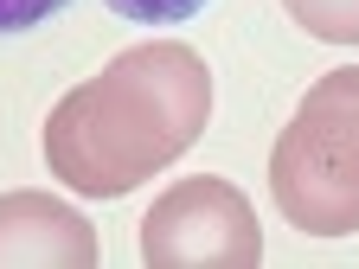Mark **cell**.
Wrapping results in <instances>:
<instances>
[{"label":"cell","instance_id":"6da1fadb","mask_svg":"<svg viewBox=\"0 0 359 269\" xmlns=\"http://www.w3.org/2000/svg\"><path fill=\"white\" fill-rule=\"evenodd\" d=\"M212 122V71L193 45L148 39L52 103L45 167L83 199H122L167 173Z\"/></svg>","mask_w":359,"mask_h":269},{"label":"cell","instance_id":"7a4b0ae2","mask_svg":"<svg viewBox=\"0 0 359 269\" xmlns=\"http://www.w3.org/2000/svg\"><path fill=\"white\" fill-rule=\"evenodd\" d=\"M269 199L302 237L359 231V64L308 83L269 148Z\"/></svg>","mask_w":359,"mask_h":269},{"label":"cell","instance_id":"3957f363","mask_svg":"<svg viewBox=\"0 0 359 269\" xmlns=\"http://www.w3.org/2000/svg\"><path fill=\"white\" fill-rule=\"evenodd\" d=\"M142 263L154 269H257L263 231L231 179H180L142 218Z\"/></svg>","mask_w":359,"mask_h":269},{"label":"cell","instance_id":"277c9868","mask_svg":"<svg viewBox=\"0 0 359 269\" xmlns=\"http://www.w3.org/2000/svg\"><path fill=\"white\" fill-rule=\"evenodd\" d=\"M97 231L52 193H0V269H90Z\"/></svg>","mask_w":359,"mask_h":269},{"label":"cell","instance_id":"5b68a950","mask_svg":"<svg viewBox=\"0 0 359 269\" xmlns=\"http://www.w3.org/2000/svg\"><path fill=\"white\" fill-rule=\"evenodd\" d=\"M289 20L321 45H359V0H283Z\"/></svg>","mask_w":359,"mask_h":269},{"label":"cell","instance_id":"8992f818","mask_svg":"<svg viewBox=\"0 0 359 269\" xmlns=\"http://www.w3.org/2000/svg\"><path fill=\"white\" fill-rule=\"evenodd\" d=\"M109 7H116L122 20H142V26H173V20L205 13L212 0H109Z\"/></svg>","mask_w":359,"mask_h":269},{"label":"cell","instance_id":"52a82bcc","mask_svg":"<svg viewBox=\"0 0 359 269\" xmlns=\"http://www.w3.org/2000/svg\"><path fill=\"white\" fill-rule=\"evenodd\" d=\"M71 0H0V39H20V32H39L52 13H65Z\"/></svg>","mask_w":359,"mask_h":269}]
</instances>
